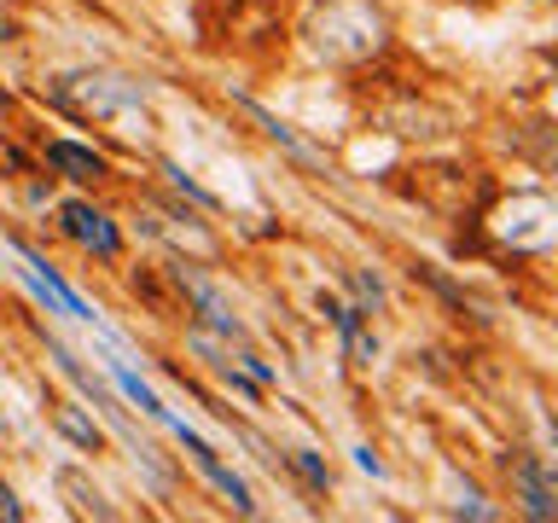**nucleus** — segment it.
<instances>
[{"label":"nucleus","mask_w":558,"mask_h":523,"mask_svg":"<svg viewBox=\"0 0 558 523\" xmlns=\"http://www.w3.org/2000/svg\"><path fill=\"white\" fill-rule=\"evenodd\" d=\"M495 239L523 257H558V198L553 192H512L495 210Z\"/></svg>","instance_id":"f257e3e1"},{"label":"nucleus","mask_w":558,"mask_h":523,"mask_svg":"<svg viewBox=\"0 0 558 523\" xmlns=\"http://www.w3.org/2000/svg\"><path fill=\"white\" fill-rule=\"evenodd\" d=\"M169 431H175V436H181V448H186V453H193V465H198V471H204V477H210V483H215V488H222V495L233 500V512H245V518H250V512H257V500H250V488H245V477H233V471L222 465V453H215V448L204 443V436H198V431H186V425H181V419H169Z\"/></svg>","instance_id":"f03ea898"},{"label":"nucleus","mask_w":558,"mask_h":523,"mask_svg":"<svg viewBox=\"0 0 558 523\" xmlns=\"http://www.w3.org/2000/svg\"><path fill=\"white\" fill-rule=\"evenodd\" d=\"M512 488L530 518H558V465H541L535 453L512 460Z\"/></svg>","instance_id":"7ed1b4c3"},{"label":"nucleus","mask_w":558,"mask_h":523,"mask_svg":"<svg viewBox=\"0 0 558 523\" xmlns=\"http://www.w3.org/2000/svg\"><path fill=\"white\" fill-rule=\"evenodd\" d=\"M59 222H64V233H71L82 250H94V257H106V262L123 257V233H116V222H111V215H99L94 204H64Z\"/></svg>","instance_id":"20e7f679"},{"label":"nucleus","mask_w":558,"mask_h":523,"mask_svg":"<svg viewBox=\"0 0 558 523\" xmlns=\"http://www.w3.org/2000/svg\"><path fill=\"white\" fill-rule=\"evenodd\" d=\"M64 99L82 111H94V116H116V111L140 105V94H134L123 76H71L64 82Z\"/></svg>","instance_id":"39448f33"},{"label":"nucleus","mask_w":558,"mask_h":523,"mask_svg":"<svg viewBox=\"0 0 558 523\" xmlns=\"http://www.w3.org/2000/svg\"><path fill=\"white\" fill-rule=\"evenodd\" d=\"M169 274H175V285H181L186 297H193V309L204 314V326H215L222 337H245V326H239V320H233V309H227L222 297H215V285H204V279H198V274H193V267H186V262H181V267H169Z\"/></svg>","instance_id":"423d86ee"},{"label":"nucleus","mask_w":558,"mask_h":523,"mask_svg":"<svg viewBox=\"0 0 558 523\" xmlns=\"http://www.w3.org/2000/svg\"><path fill=\"white\" fill-rule=\"evenodd\" d=\"M320 309L332 314V326L344 332V344H349V356L361 361V366H372L379 361V337L367 332V309H344V302H332V297H320Z\"/></svg>","instance_id":"0eeeda50"},{"label":"nucleus","mask_w":558,"mask_h":523,"mask_svg":"<svg viewBox=\"0 0 558 523\" xmlns=\"http://www.w3.org/2000/svg\"><path fill=\"white\" fill-rule=\"evenodd\" d=\"M47 413H53V425H59V436H64V443H76L82 453H99V448H106V436H99V425H94V419L76 408V401H59V396H47Z\"/></svg>","instance_id":"6e6552de"},{"label":"nucleus","mask_w":558,"mask_h":523,"mask_svg":"<svg viewBox=\"0 0 558 523\" xmlns=\"http://www.w3.org/2000/svg\"><path fill=\"white\" fill-rule=\"evenodd\" d=\"M47 163L64 169V180H76V187H88V180L106 175V158L88 151V146H76V140H53V146H47Z\"/></svg>","instance_id":"1a4fd4ad"},{"label":"nucleus","mask_w":558,"mask_h":523,"mask_svg":"<svg viewBox=\"0 0 558 523\" xmlns=\"http://www.w3.org/2000/svg\"><path fill=\"white\" fill-rule=\"evenodd\" d=\"M111 378H116V390H123V396L134 401V408L146 413V419H158V425H169V419H175V413H169L163 401H158V390H151V384H140V373H128L123 361H111Z\"/></svg>","instance_id":"9d476101"},{"label":"nucleus","mask_w":558,"mask_h":523,"mask_svg":"<svg viewBox=\"0 0 558 523\" xmlns=\"http://www.w3.org/2000/svg\"><path fill=\"white\" fill-rule=\"evenodd\" d=\"M59 488L76 500V512H82V518H116V506H111L106 495H99V488H94L88 477H82L76 465H64V471H59Z\"/></svg>","instance_id":"9b49d317"},{"label":"nucleus","mask_w":558,"mask_h":523,"mask_svg":"<svg viewBox=\"0 0 558 523\" xmlns=\"http://www.w3.org/2000/svg\"><path fill=\"white\" fill-rule=\"evenodd\" d=\"M239 105H245L250 116H257V123H262V134H268V140H280L285 151H292V158H302V163H320V151H314L309 140H302V134H292V128H285V123H280V116H274V111H262V105H257V99H239Z\"/></svg>","instance_id":"f8f14e48"},{"label":"nucleus","mask_w":558,"mask_h":523,"mask_svg":"<svg viewBox=\"0 0 558 523\" xmlns=\"http://www.w3.org/2000/svg\"><path fill=\"white\" fill-rule=\"evenodd\" d=\"M163 175L175 180V187H181L186 198H193V204H204V210H222V198H215V192H204V187H198L193 175H186V169H175V163H163Z\"/></svg>","instance_id":"ddd939ff"},{"label":"nucleus","mask_w":558,"mask_h":523,"mask_svg":"<svg viewBox=\"0 0 558 523\" xmlns=\"http://www.w3.org/2000/svg\"><path fill=\"white\" fill-rule=\"evenodd\" d=\"M292 465L302 471V477H309V488H320V495H326V488H332V477H326V465H320V460H314L309 448H297V453H292Z\"/></svg>","instance_id":"4468645a"},{"label":"nucleus","mask_w":558,"mask_h":523,"mask_svg":"<svg viewBox=\"0 0 558 523\" xmlns=\"http://www.w3.org/2000/svg\"><path fill=\"white\" fill-rule=\"evenodd\" d=\"M530 146H535V158L558 175V128H535V134H530Z\"/></svg>","instance_id":"2eb2a0df"},{"label":"nucleus","mask_w":558,"mask_h":523,"mask_svg":"<svg viewBox=\"0 0 558 523\" xmlns=\"http://www.w3.org/2000/svg\"><path fill=\"white\" fill-rule=\"evenodd\" d=\"M355 291H361V309H384V285L372 274H355Z\"/></svg>","instance_id":"dca6fc26"},{"label":"nucleus","mask_w":558,"mask_h":523,"mask_svg":"<svg viewBox=\"0 0 558 523\" xmlns=\"http://www.w3.org/2000/svg\"><path fill=\"white\" fill-rule=\"evenodd\" d=\"M355 465H361V471H372V477H384V460H379L372 448H355Z\"/></svg>","instance_id":"f3484780"},{"label":"nucleus","mask_w":558,"mask_h":523,"mask_svg":"<svg viewBox=\"0 0 558 523\" xmlns=\"http://www.w3.org/2000/svg\"><path fill=\"white\" fill-rule=\"evenodd\" d=\"M0 518H12V523H18V518H24V506H18V500H12V488H7V483H0Z\"/></svg>","instance_id":"a211bd4d"}]
</instances>
